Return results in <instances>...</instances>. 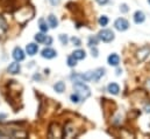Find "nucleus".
<instances>
[{
    "label": "nucleus",
    "mask_w": 150,
    "mask_h": 139,
    "mask_svg": "<svg viewBox=\"0 0 150 139\" xmlns=\"http://www.w3.org/2000/svg\"><path fill=\"white\" fill-rule=\"evenodd\" d=\"M14 16L19 24L25 25L27 21H29L34 16V9L30 6H25L20 9H18L16 13L14 14Z\"/></svg>",
    "instance_id": "nucleus-1"
},
{
    "label": "nucleus",
    "mask_w": 150,
    "mask_h": 139,
    "mask_svg": "<svg viewBox=\"0 0 150 139\" xmlns=\"http://www.w3.org/2000/svg\"><path fill=\"white\" fill-rule=\"evenodd\" d=\"M74 90H75L76 94L80 97L81 101L86 100V98L91 95L90 88H88L85 83H83V82H75V83H74Z\"/></svg>",
    "instance_id": "nucleus-2"
},
{
    "label": "nucleus",
    "mask_w": 150,
    "mask_h": 139,
    "mask_svg": "<svg viewBox=\"0 0 150 139\" xmlns=\"http://www.w3.org/2000/svg\"><path fill=\"white\" fill-rule=\"evenodd\" d=\"M63 136L67 138H71V137H76L78 136V133L76 132V126L72 122H68L63 129Z\"/></svg>",
    "instance_id": "nucleus-3"
},
{
    "label": "nucleus",
    "mask_w": 150,
    "mask_h": 139,
    "mask_svg": "<svg viewBox=\"0 0 150 139\" xmlns=\"http://www.w3.org/2000/svg\"><path fill=\"white\" fill-rule=\"evenodd\" d=\"M114 37H115L114 33H113L111 29H103L98 34V39H100L103 42H106V43L112 42L113 40H114Z\"/></svg>",
    "instance_id": "nucleus-4"
},
{
    "label": "nucleus",
    "mask_w": 150,
    "mask_h": 139,
    "mask_svg": "<svg viewBox=\"0 0 150 139\" xmlns=\"http://www.w3.org/2000/svg\"><path fill=\"white\" fill-rule=\"evenodd\" d=\"M150 55V47L149 46H144L142 48H140L137 52H136V59L137 61L140 62H143L147 60V57Z\"/></svg>",
    "instance_id": "nucleus-5"
},
{
    "label": "nucleus",
    "mask_w": 150,
    "mask_h": 139,
    "mask_svg": "<svg viewBox=\"0 0 150 139\" xmlns=\"http://www.w3.org/2000/svg\"><path fill=\"white\" fill-rule=\"evenodd\" d=\"M48 136L50 138H61V137H63V133H62V131L59 129V125L58 124H51L49 126Z\"/></svg>",
    "instance_id": "nucleus-6"
},
{
    "label": "nucleus",
    "mask_w": 150,
    "mask_h": 139,
    "mask_svg": "<svg viewBox=\"0 0 150 139\" xmlns=\"http://www.w3.org/2000/svg\"><path fill=\"white\" fill-rule=\"evenodd\" d=\"M114 27H115L117 31H120V32H125V31H127V29L129 28V22H128L125 18H119V19L115 20Z\"/></svg>",
    "instance_id": "nucleus-7"
},
{
    "label": "nucleus",
    "mask_w": 150,
    "mask_h": 139,
    "mask_svg": "<svg viewBox=\"0 0 150 139\" xmlns=\"http://www.w3.org/2000/svg\"><path fill=\"white\" fill-rule=\"evenodd\" d=\"M12 55H13V59H14L15 61H18V62L23 61V60H25V57H26L25 52H23V50H22L20 47H15V48L13 49Z\"/></svg>",
    "instance_id": "nucleus-8"
},
{
    "label": "nucleus",
    "mask_w": 150,
    "mask_h": 139,
    "mask_svg": "<svg viewBox=\"0 0 150 139\" xmlns=\"http://www.w3.org/2000/svg\"><path fill=\"white\" fill-rule=\"evenodd\" d=\"M41 55H42V57H44V59L51 60V59H54V57L57 56V53H56V50H54L52 48L47 47V48H44V49L41 52Z\"/></svg>",
    "instance_id": "nucleus-9"
},
{
    "label": "nucleus",
    "mask_w": 150,
    "mask_h": 139,
    "mask_svg": "<svg viewBox=\"0 0 150 139\" xmlns=\"http://www.w3.org/2000/svg\"><path fill=\"white\" fill-rule=\"evenodd\" d=\"M20 70H21V67H20V63H19L18 61L12 62V63L8 66V68H7V71H8L9 74H13V75L19 74V72H20Z\"/></svg>",
    "instance_id": "nucleus-10"
},
{
    "label": "nucleus",
    "mask_w": 150,
    "mask_h": 139,
    "mask_svg": "<svg viewBox=\"0 0 150 139\" xmlns=\"http://www.w3.org/2000/svg\"><path fill=\"white\" fill-rule=\"evenodd\" d=\"M26 52L29 56H34L38 52V46L36 43H28L26 47Z\"/></svg>",
    "instance_id": "nucleus-11"
},
{
    "label": "nucleus",
    "mask_w": 150,
    "mask_h": 139,
    "mask_svg": "<svg viewBox=\"0 0 150 139\" xmlns=\"http://www.w3.org/2000/svg\"><path fill=\"white\" fill-rule=\"evenodd\" d=\"M107 61H108V64H110V66L116 67V66H119V63H120V57H119L117 54L113 53V54H111V55L108 56Z\"/></svg>",
    "instance_id": "nucleus-12"
},
{
    "label": "nucleus",
    "mask_w": 150,
    "mask_h": 139,
    "mask_svg": "<svg viewBox=\"0 0 150 139\" xmlns=\"http://www.w3.org/2000/svg\"><path fill=\"white\" fill-rule=\"evenodd\" d=\"M105 75V69L104 68H98V69L93 70V82H98L103 76Z\"/></svg>",
    "instance_id": "nucleus-13"
},
{
    "label": "nucleus",
    "mask_w": 150,
    "mask_h": 139,
    "mask_svg": "<svg viewBox=\"0 0 150 139\" xmlns=\"http://www.w3.org/2000/svg\"><path fill=\"white\" fill-rule=\"evenodd\" d=\"M144 20H146L144 13L141 12V11H136L135 14H134V21H135V24H142Z\"/></svg>",
    "instance_id": "nucleus-14"
},
{
    "label": "nucleus",
    "mask_w": 150,
    "mask_h": 139,
    "mask_svg": "<svg viewBox=\"0 0 150 139\" xmlns=\"http://www.w3.org/2000/svg\"><path fill=\"white\" fill-rule=\"evenodd\" d=\"M107 90H108V92L112 94V95H117L119 91H120V87H119L116 83H110V84L107 85Z\"/></svg>",
    "instance_id": "nucleus-15"
},
{
    "label": "nucleus",
    "mask_w": 150,
    "mask_h": 139,
    "mask_svg": "<svg viewBox=\"0 0 150 139\" xmlns=\"http://www.w3.org/2000/svg\"><path fill=\"white\" fill-rule=\"evenodd\" d=\"M72 55H74V57H75L77 61H78V60H84V59L86 57V53H85V50H83V49H77V50H75V52L72 53Z\"/></svg>",
    "instance_id": "nucleus-16"
},
{
    "label": "nucleus",
    "mask_w": 150,
    "mask_h": 139,
    "mask_svg": "<svg viewBox=\"0 0 150 139\" xmlns=\"http://www.w3.org/2000/svg\"><path fill=\"white\" fill-rule=\"evenodd\" d=\"M48 24H49V26L51 28H56L58 26V20H57V18L54 14H50L48 16Z\"/></svg>",
    "instance_id": "nucleus-17"
},
{
    "label": "nucleus",
    "mask_w": 150,
    "mask_h": 139,
    "mask_svg": "<svg viewBox=\"0 0 150 139\" xmlns=\"http://www.w3.org/2000/svg\"><path fill=\"white\" fill-rule=\"evenodd\" d=\"M54 90L56 91V92H58V94H62V92H64L65 91V83L64 82H57L55 85H54Z\"/></svg>",
    "instance_id": "nucleus-18"
},
{
    "label": "nucleus",
    "mask_w": 150,
    "mask_h": 139,
    "mask_svg": "<svg viewBox=\"0 0 150 139\" xmlns=\"http://www.w3.org/2000/svg\"><path fill=\"white\" fill-rule=\"evenodd\" d=\"M7 31V22L6 20L0 15V34H4Z\"/></svg>",
    "instance_id": "nucleus-19"
},
{
    "label": "nucleus",
    "mask_w": 150,
    "mask_h": 139,
    "mask_svg": "<svg viewBox=\"0 0 150 139\" xmlns=\"http://www.w3.org/2000/svg\"><path fill=\"white\" fill-rule=\"evenodd\" d=\"M45 39H47V35H44V33H43V32L38 33V34L35 35V40L38 41V43H43V42L45 41Z\"/></svg>",
    "instance_id": "nucleus-20"
},
{
    "label": "nucleus",
    "mask_w": 150,
    "mask_h": 139,
    "mask_svg": "<svg viewBox=\"0 0 150 139\" xmlns=\"http://www.w3.org/2000/svg\"><path fill=\"white\" fill-rule=\"evenodd\" d=\"M98 22H99V25L100 26H103V27H105L107 24H108V18L106 16V15H101L100 18H99V20H98Z\"/></svg>",
    "instance_id": "nucleus-21"
},
{
    "label": "nucleus",
    "mask_w": 150,
    "mask_h": 139,
    "mask_svg": "<svg viewBox=\"0 0 150 139\" xmlns=\"http://www.w3.org/2000/svg\"><path fill=\"white\" fill-rule=\"evenodd\" d=\"M40 29H41V32H43V33H47V32L49 31V27L47 26V24H45L43 20H40Z\"/></svg>",
    "instance_id": "nucleus-22"
},
{
    "label": "nucleus",
    "mask_w": 150,
    "mask_h": 139,
    "mask_svg": "<svg viewBox=\"0 0 150 139\" xmlns=\"http://www.w3.org/2000/svg\"><path fill=\"white\" fill-rule=\"evenodd\" d=\"M76 64H77V60L74 57V55L69 56L68 57V66L69 67H76Z\"/></svg>",
    "instance_id": "nucleus-23"
},
{
    "label": "nucleus",
    "mask_w": 150,
    "mask_h": 139,
    "mask_svg": "<svg viewBox=\"0 0 150 139\" xmlns=\"http://www.w3.org/2000/svg\"><path fill=\"white\" fill-rule=\"evenodd\" d=\"M70 100H71V102H72V103H76V104H77V103H79V102L81 101V100H80V97H79V96H78L76 92H75V94H72V95L70 96Z\"/></svg>",
    "instance_id": "nucleus-24"
},
{
    "label": "nucleus",
    "mask_w": 150,
    "mask_h": 139,
    "mask_svg": "<svg viewBox=\"0 0 150 139\" xmlns=\"http://www.w3.org/2000/svg\"><path fill=\"white\" fill-rule=\"evenodd\" d=\"M97 44H98V39H97V37L91 36V37L88 39V46H90V47H92V46H97Z\"/></svg>",
    "instance_id": "nucleus-25"
},
{
    "label": "nucleus",
    "mask_w": 150,
    "mask_h": 139,
    "mask_svg": "<svg viewBox=\"0 0 150 139\" xmlns=\"http://www.w3.org/2000/svg\"><path fill=\"white\" fill-rule=\"evenodd\" d=\"M59 40H61V42H62L63 44H67V43H68V41H69L68 36H67L65 34H61V35H59Z\"/></svg>",
    "instance_id": "nucleus-26"
},
{
    "label": "nucleus",
    "mask_w": 150,
    "mask_h": 139,
    "mask_svg": "<svg viewBox=\"0 0 150 139\" xmlns=\"http://www.w3.org/2000/svg\"><path fill=\"white\" fill-rule=\"evenodd\" d=\"M71 41L74 42V44H75V46H80V44H81V41H80L78 37H72V39H71Z\"/></svg>",
    "instance_id": "nucleus-27"
},
{
    "label": "nucleus",
    "mask_w": 150,
    "mask_h": 139,
    "mask_svg": "<svg viewBox=\"0 0 150 139\" xmlns=\"http://www.w3.org/2000/svg\"><path fill=\"white\" fill-rule=\"evenodd\" d=\"M120 11H121V12H123V13L128 12V6H127L126 4H122V5L120 6Z\"/></svg>",
    "instance_id": "nucleus-28"
},
{
    "label": "nucleus",
    "mask_w": 150,
    "mask_h": 139,
    "mask_svg": "<svg viewBox=\"0 0 150 139\" xmlns=\"http://www.w3.org/2000/svg\"><path fill=\"white\" fill-rule=\"evenodd\" d=\"M91 53H92V56L94 57H98V49L96 48V46L93 48H91Z\"/></svg>",
    "instance_id": "nucleus-29"
},
{
    "label": "nucleus",
    "mask_w": 150,
    "mask_h": 139,
    "mask_svg": "<svg viewBox=\"0 0 150 139\" xmlns=\"http://www.w3.org/2000/svg\"><path fill=\"white\" fill-rule=\"evenodd\" d=\"M49 1H50V4L54 5V6H56V5H58V4L61 2V0H49Z\"/></svg>",
    "instance_id": "nucleus-30"
},
{
    "label": "nucleus",
    "mask_w": 150,
    "mask_h": 139,
    "mask_svg": "<svg viewBox=\"0 0 150 139\" xmlns=\"http://www.w3.org/2000/svg\"><path fill=\"white\" fill-rule=\"evenodd\" d=\"M97 2H98L99 5H106V4L108 2V0H97Z\"/></svg>",
    "instance_id": "nucleus-31"
},
{
    "label": "nucleus",
    "mask_w": 150,
    "mask_h": 139,
    "mask_svg": "<svg viewBox=\"0 0 150 139\" xmlns=\"http://www.w3.org/2000/svg\"><path fill=\"white\" fill-rule=\"evenodd\" d=\"M51 41H52V40H51V37H47L44 42H45V44H48V46H49V44L51 43Z\"/></svg>",
    "instance_id": "nucleus-32"
},
{
    "label": "nucleus",
    "mask_w": 150,
    "mask_h": 139,
    "mask_svg": "<svg viewBox=\"0 0 150 139\" xmlns=\"http://www.w3.org/2000/svg\"><path fill=\"white\" fill-rule=\"evenodd\" d=\"M120 74H121V70L117 69V70H116V75H120Z\"/></svg>",
    "instance_id": "nucleus-33"
},
{
    "label": "nucleus",
    "mask_w": 150,
    "mask_h": 139,
    "mask_svg": "<svg viewBox=\"0 0 150 139\" xmlns=\"http://www.w3.org/2000/svg\"><path fill=\"white\" fill-rule=\"evenodd\" d=\"M5 117H6V115H0V119L1 118H5Z\"/></svg>",
    "instance_id": "nucleus-34"
},
{
    "label": "nucleus",
    "mask_w": 150,
    "mask_h": 139,
    "mask_svg": "<svg viewBox=\"0 0 150 139\" xmlns=\"http://www.w3.org/2000/svg\"><path fill=\"white\" fill-rule=\"evenodd\" d=\"M148 85H149V88H150V80L148 81Z\"/></svg>",
    "instance_id": "nucleus-35"
},
{
    "label": "nucleus",
    "mask_w": 150,
    "mask_h": 139,
    "mask_svg": "<svg viewBox=\"0 0 150 139\" xmlns=\"http://www.w3.org/2000/svg\"><path fill=\"white\" fill-rule=\"evenodd\" d=\"M148 2H149V5H150V0H148Z\"/></svg>",
    "instance_id": "nucleus-36"
}]
</instances>
